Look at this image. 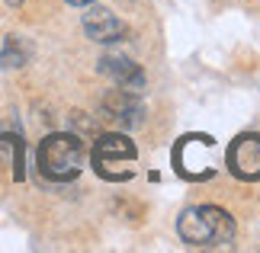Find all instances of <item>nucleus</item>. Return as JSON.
<instances>
[{
  "mask_svg": "<svg viewBox=\"0 0 260 253\" xmlns=\"http://www.w3.org/2000/svg\"><path fill=\"white\" fill-rule=\"evenodd\" d=\"M96 70L113 80V87H125V90H135V93L145 90V70L125 55H103L96 61Z\"/></svg>",
  "mask_w": 260,
  "mask_h": 253,
  "instance_id": "nucleus-6",
  "label": "nucleus"
},
{
  "mask_svg": "<svg viewBox=\"0 0 260 253\" xmlns=\"http://www.w3.org/2000/svg\"><path fill=\"white\" fill-rule=\"evenodd\" d=\"M7 4H10V7H19V4H23V0H7Z\"/></svg>",
  "mask_w": 260,
  "mask_h": 253,
  "instance_id": "nucleus-11",
  "label": "nucleus"
},
{
  "mask_svg": "<svg viewBox=\"0 0 260 253\" xmlns=\"http://www.w3.org/2000/svg\"><path fill=\"white\" fill-rule=\"evenodd\" d=\"M225 167L232 170V176L244 179V183H257L260 179V135L247 131L238 135L225 151Z\"/></svg>",
  "mask_w": 260,
  "mask_h": 253,
  "instance_id": "nucleus-4",
  "label": "nucleus"
},
{
  "mask_svg": "<svg viewBox=\"0 0 260 253\" xmlns=\"http://www.w3.org/2000/svg\"><path fill=\"white\" fill-rule=\"evenodd\" d=\"M36 160L42 176L55 179V183H68L84 170V144L71 131H55V135L42 138Z\"/></svg>",
  "mask_w": 260,
  "mask_h": 253,
  "instance_id": "nucleus-2",
  "label": "nucleus"
},
{
  "mask_svg": "<svg viewBox=\"0 0 260 253\" xmlns=\"http://www.w3.org/2000/svg\"><path fill=\"white\" fill-rule=\"evenodd\" d=\"M32 58V45L23 35H7L4 48H0V67H23Z\"/></svg>",
  "mask_w": 260,
  "mask_h": 253,
  "instance_id": "nucleus-8",
  "label": "nucleus"
},
{
  "mask_svg": "<svg viewBox=\"0 0 260 253\" xmlns=\"http://www.w3.org/2000/svg\"><path fill=\"white\" fill-rule=\"evenodd\" d=\"M84 32H87V39H93L100 45H113V42H122L128 35V26L113 13V10L90 4V10L84 13Z\"/></svg>",
  "mask_w": 260,
  "mask_h": 253,
  "instance_id": "nucleus-5",
  "label": "nucleus"
},
{
  "mask_svg": "<svg viewBox=\"0 0 260 253\" xmlns=\"http://www.w3.org/2000/svg\"><path fill=\"white\" fill-rule=\"evenodd\" d=\"M100 113L103 119H109L113 125L119 128H138L145 122V103L135 90H125V87H116V90H106L103 99H100Z\"/></svg>",
  "mask_w": 260,
  "mask_h": 253,
  "instance_id": "nucleus-3",
  "label": "nucleus"
},
{
  "mask_svg": "<svg viewBox=\"0 0 260 253\" xmlns=\"http://www.w3.org/2000/svg\"><path fill=\"white\" fill-rule=\"evenodd\" d=\"M119 160H135V144L125 135H100L93 141V167L100 176L109 173V167H116Z\"/></svg>",
  "mask_w": 260,
  "mask_h": 253,
  "instance_id": "nucleus-7",
  "label": "nucleus"
},
{
  "mask_svg": "<svg viewBox=\"0 0 260 253\" xmlns=\"http://www.w3.org/2000/svg\"><path fill=\"white\" fill-rule=\"evenodd\" d=\"M71 122H74L77 128H84V131H96V122H93V119H87L84 113H74V116H71Z\"/></svg>",
  "mask_w": 260,
  "mask_h": 253,
  "instance_id": "nucleus-9",
  "label": "nucleus"
},
{
  "mask_svg": "<svg viewBox=\"0 0 260 253\" xmlns=\"http://www.w3.org/2000/svg\"><path fill=\"white\" fill-rule=\"evenodd\" d=\"M177 234L189 247H232L235 218L218 205H193L180 211Z\"/></svg>",
  "mask_w": 260,
  "mask_h": 253,
  "instance_id": "nucleus-1",
  "label": "nucleus"
},
{
  "mask_svg": "<svg viewBox=\"0 0 260 253\" xmlns=\"http://www.w3.org/2000/svg\"><path fill=\"white\" fill-rule=\"evenodd\" d=\"M64 4H71V7H90V4H96V0H64Z\"/></svg>",
  "mask_w": 260,
  "mask_h": 253,
  "instance_id": "nucleus-10",
  "label": "nucleus"
}]
</instances>
